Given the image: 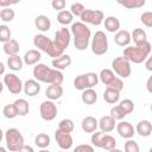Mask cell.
<instances>
[{
    "label": "cell",
    "instance_id": "6da1fadb",
    "mask_svg": "<svg viewBox=\"0 0 152 152\" xmlns=\"http://www.w3.org/2000/svg\"><path fill=\"white\" fill-rule=\"evenodd\" d=\"M72 39H74V46L78 51H84L89 46L90 38H91V31L87 26V24L82 21H76L71 24L70 28Z\"/></svg>",
    "mask_w": 152,
    "mask_h": 152
},
{
    "label": "cell",
    "instance_id": "7a4b0ae2",
    "mask_svg": "<svg viewBox=\"0 0 152 152\" xmlns=\"http://www.w3.org/2000/svg\"><path fill=\"white\" fill-rule=\"evenodd\" d=\"M151 43L148 40L144 42L142 44H138L134 46H127L124 50V57L127 58L131 63L134 64H140L145 62V59L150 56L151 53Z\"/></svg>",
    "mask_w": 152,
    "mask_h": 152
},
{
    "label": "cell",
    "instance_id": "3957f363",
    "mask_svg": "<svg viewBox=\"0 0 152 152\" xmlns=\"http://www.w3.org/2000/svg\"><path fill=\"white\" fill-rule=\"evenodd\" d=\"M33 45H34L38 50H40V51L48 53L50 57H53V58H56V57H58V56H61V55L63 53L62 51H59V50L55 46L53 40H51L49 37H46V36L43 34V33L36 34V36L33 37Z\"/></svg>",
    "mask_w": 152,
    "mask_h": 152
},
{
    "label": "cell",
    "instance_id": "277c9868",
    "mask_svg": "<svg viewBox=\"0 0 152 152\" xmlns=\"http://www.w3.org/2000/svg\"><path fill=\"white\" fill-rule=\"evenodd\" d=\"M4 138L6 141V148L10 150L11 152H19L20 147L25 144L23 134L18 128H14V127L8 128L5 132Z\"/></svg>",
    "mask_w": 152,
    "mask_h": 152
},
{
    "label": "cell",
    "instance_id": "5b68a950",
    "mask_svg": "<svg viewBox=\"0 0 152 152\" xmlns=\"http://www.w3.org/2000/svg\"><path fill=\"white\" fill-rule=\"evenodd\" d=\"M90 48L94 55L102 56L108 51L109 44H108V37L103 31H96L93 38H90Z\"/></svg>",
    "mask_w": 152,
    "mask_h": 152
},
{
    "label": "cell",
    "instance_id": "8992f818",
    "mask_svg": "<svg viewBox=\"0 0 152 152\" xmlns=\"http://www.w3.org/2000/svg\"><path fill=\"white\" fill-rule=\"evenodd\" d=\"M99 81H101L108 88H113V89H116L119 91H121L124 89L122 78L116 76L114 74V71L110 69H102L99 74Z\"/></svg>",
    "mask_w": 152,
    "mask_h": 152
},
{
    "label": "cell",
    "instance_id": "52a82bcc",
    "mask_svg": "<svg viewBox=\"0 0 152 152\" xmlns=\"http://www.w3.org/2000/svg\"><path fill=\"white\" fill-rule=\"evenodd\" d=\"M99 83V75L95 72H86L77 75L74 78V87L77 90H84L87 88H94Z\"/></svg>",
    "mask_w": 152,
    "mask_h": 152
},
{
    "label": "cell",
    "instance_id": "ba28073f",
    "mask_svg": "<svg viewBox=\"0 0 152 152\" xmlns=\"http://www.w3.org/2000/svg\"><path fill=\"white\" fill-rule=\"evenodd\" d=\"M112 69L116 76L120 78H127L131 76V62L125 58L124 56H119L113 59L112 62Z\"/></svg>",
    "mask_w": 152,
    "mask_h": 152
},
{
    "label": "cell",
    "instance_id": "9c48e42d",
    "mask_svg": "<svg viewBox=\"0 0 152 152\" xmlns=\"http://www.w3.org/2000/svg\"><path fill=\"white\" fill-rule=\"evenodd\" d=\"M70 42H71V32H70L69 28H66L65 26H63V27H61L59 30L56 31L53 44H55V46L59 51L64 52V50L69 46Z\"/></svg>",
    "mask_w": 152,
    "mask_h": 152
},
{
    "label": "cell",
    "instance_id": "30bf717a",
    "mask_svg": "<svg viewBox=\"0 0 152 152\" xmlns=\"http://www.w3.org/2000/svg\"><path fill=\"white\" fill-rule=\"evenodd\" d=\"M81 21L84 24H90V25H95L99 26L103 23L104 19V14L101 10H84L82 12V14L80 15Z\"/></svg>",
    "mask_w": 152,
    "mask_h": 152
},
{
    "label": "cell",
    "instance_id": "8fae6325",
    "mask_svg": "<svg viewBox=\"0 0 152 152\" xmlns=\"http://www.w3.org/2000/svg\"><path fill=\"white\" fill-rule=\"evenodd\" d=\"M4 84L7 87L8 91L13 95H18L23 91V81L13 72H8L4 76Z\"/></svg>",
    "mask_w": 152,
    "mask_h": 152
},
{
    "label": "cell",
    "instance_id": "7c38bea8",
    "mask_svg": "<svg viewBox=\"0 0 152 152\" xmlns=\"http://www.w3.org/2000/svg\"><path fill=\"white\" fill-rule=\"evenodd\" d=\"M39 114L40 118L45 121H52L57 116V106L52 100L43 101L39 106Z\"/></svg>",
    "mask_w": 152,
    "mask_h": 152
},
{
    "label": "cell",
    "instance_id": "4fadbf2b",
    "mask_svg": "<svg viewBox=\"0 0 152 152\" xmlns=\"http://www.w3.org/2000/svg\"><path fill=\"white\" fill-rule=\"evenodd\" d=\"M55 139H56V142L61 150H70L72 147L74 139L69 132L61 131L57 128L55 132Z\"/></svg>",
    "mask_w": 152,
    "mask_h": 152
},
{
    "label": "cell",
    "instance_id": "5bb4252c",
    "mask_svg": "<svg viewBox=\"0 0 152 152\" xmlns=\"http://www.w3.org/2000/svg\"><path fill=\"white\" fill-rule=\"evenodd\" d=\"M115 128H116V132L118 134L124 138V139H129V138H133V135L135 134V129L133 127V125L128 121H124V120H120V122H118L115 125Z\"/></svg>",
    "mask_w": 152,
    "mask_h": 152
},
{
    "label": "cell",
    "instance_id": "9a60e30c",
    "mask_svg": "<svg viewBox=\"0 0 152 152\" xmlns=\"http://www.w3.org/2000/svg\"><path fill=\"white\" fill-rule=\"evenodd\" d=\"M50 69H51V68H49V66H48L46 64H44V63H37V64H34L33 70H32V74H33L34 80H37V81L40 82V83H45Z\"/></svg>",
    "mask_w": 152,
    "mask_h": 152
},
{
    "label": "cell",
    "instance_id": "2e32d148",
    "mask_svg": "<svg viewBox=\"0 0 152 152\" xmlns=\"http://www.w3.org/2000/svg\"><path fill=\"white\" fill-rule=\"evenodd\" d=\"M23 91L27 96H36L40 91V82L37 80H27L23 84Z\"/></svg>",
    "mask_w": 152,
    "mask_h": 152
},
{
    "label": "cell",
    "instance_id": "e0dca14e",
    "mask_svg": "<svg viewBox=\"0 0 152 152\" xmlns=\"http://www.w3.org/2000/svg\"><path fill=\"white\" fill-rule=\"evenodd\" d=\"M97 124H99V128L104 132V133H109L112 132L114 128H115V125H116V120L114 118H112L110 115H104V116H101L100 120H97Z\"/></svg>",
    "mask_w": 152,
    "mask_h": 152
},
{
    "label": "cell",
    "instance_id": "ac0fdd59",
    "mask_svg": "<svg viewBox=\"0 0 152 152\" xmlns=\"http://www.w3.org/2000/svg\"><path fill=\"white\" fill-rule=\"evenodd\" d=\"M131 40V33L127 30H119L114 34V42L119 46H128Z\"/></svg>",
    "mask_w": 152,
    "mask_h": 152
},
{
    "label": "cell",
    "instance_id": "d6986e66",
    "mask_svg": "<svg viewBox=\"0 0 152 152\" xmlns=\"http://www.w3.org/2000/svg\"><path fill=\"white\" fill-rule=\"evenodd\" d=\"M71 57L69 56V55H65V53H62L61 56H58V57H56V58H53L52 59V66L55 68V69H58V70H64V69H66L68 66H70L71 65Z\"/></svg>",
    "mask_w": 152,
    "mask_h": 152
},
{
    "label": "cell",
    "instance_id": "ffe728a7",
    "mask_svg": "<svg viewBox=\"0 0 152 152\" xmlns=\"http://www.w3.org/2000/svg\"><path fill=\"white\" fill-rule=\"evenodd\" d=\"M45 95L49 100H52V101H56V100L61 99L62 95H63L62 84H50V86H48V88L45 90Z\"/></svg>",
    "mask_w": 152,
    "mask_h": 152
},
{
    "label": "cell",
    "instance_id": "44dd1931",
    "mask_svg": "<svg viewBox=\"0 0 152 152\" xmlns=\"http://www.w3.org/2000/svg\"><path fill=\"white\" fill-rule=\"evenodd\" d=\"M135 133H138L140 137H150L152 133V124L150 120H140L135 126Z\"/></svg>",
    "mask_w": 152,
    "mask_h": 152
},
{
    "label": "cell",
    "instance_id": "7402d4cb",
    "mask_svg": "<svg viewBox=\"0 0 152 152\" xmlns=\"http://www.w3.org/2000/svg\"><path fill=\"white\" fill-rule=\"evenodd\" d=\"M40 58H42L40 51H38L36 49H31V50L25 52V55L23 57V61L26 65H34V64L39 63Z\"/></svg>",
    "mask_w": 152,
    "mask_h": 152
},
{
    "label": "cell",
    "instance_id": "603a6c76",
    "mask_svg": "<svg viewBox=\"0 0 152 152\" xmlns=\"http://www.w3.org/2000/svg\"><path fill=\"white\" fill-rule=\"evenodd\" d=\"M97 119L94 118V116H86L83 118L82 122H81V127H82V131L86 132V133H93L97 129Z\"/></svg>",
    "mask_w": 152,
    "mask_h": 152
},
{
    "label": "cell",
    "instance_id": "cb8c5ba5",
    "mask_svg": "<svg viewBox=\"0 0 152 152\" xmlns=\"http://www.w3.org/2000/svg\"><path fill=\"white\" fill-rule=\"evenodd\" d=\"M34 26L42 32H48L51 28V20L44 14H39L34 19Z\"/></svg>",
    "mask_w": 152,
    "mask_h": 152
},
{
    "label": "cell",
    "instance_id": "d4e9b609",
    "mask_svg": "<svg viewBox=\"0 0 152 152\" xmlns=\"http://www.w3.org/2000/svg\"><path fill=\"white\" fill-rule=\"evenodd\" d=\"M103 100L109 104H115L120 100V91L116 89L106 87V90L103 91Z\"/></svg>",
    "mask_w": 152,
    "mask_h": 152
},
{
    "label": "cell",
    "instance_id": "484cf974",
    "mask_svg": "<svg viewBox=\"0 0 152 152\" xmlns=\"http://www.w3.org/2000/svg\"><path fill=\"white\" fill-rule=\"evenodd\" d=\"M103 21H104V28H106L108 32L115 33L116 31L120 30V20H119L116 17L109 15V17L104 18Z\"/></svg>",
    "mask_w": 152,
    "mask_h": 152
},
{
    "label": "cell",
    "instance_id": "4316f807",
    "mask_svg": "<svg viewBox=\"0 0 152 152\" xmlns=\"http://www.w3.org/2000/svg\"><path fill=\"white\" fill-rule=\"evenodd\" d=\"M81 100L86 104H94L97 101V93L94 90V88H87L82 90Z\"/></svg>",
    "mask_w": 152,
    "mask_h": 152
},
{
    "label": "cell",
    "instance_id": "83f0119b",
    "mask_svg": "<svg viewBox=\"0 0 152 152\" xmlns=\"http://www.w3.org/2000/svg\"><path fill=\"white\" fill-rule=\"evenodd\" d=\"M20 50V46H19V43L15 40V39H10L7 40L6 43H4V52L7 55V56H12V55H18Z\"/></svg>",
    "mask_w": 152,
    "mask_h": 152
},
{
    "label": "cell",
    "instance_id": "f1b7e54d",
    "mask_svg": "<svg viewBox=\"0 0 152 152\" xmlns=\"http://www.w3.org/2000/svg\"><path fill=\"white\" fill-rule=\"evenodd\" d=\"M23 64H24V61L18 55H12V56H8V58H7V66L13 71L21 70Z\"/></svg>",
    "mask_w": 152,
    "mask_h": 152
},
{
    "label": "cell",
    "instance_id": "f546056e",
    "mask_svg": "<svg viewBox=\"0 0 152 152\" xmlns=\"http://www.w3.org/2000/svg\"><path fill=\"white\" fill-rule=\"evenodd\" d=\"M72 20H74V15L71 14V12L69 10L58 11V13H57V21L61 25L66 26L69 24H72Z\"/></svg>",
    "mask_w": 152,
    "mask_h": 152
},
{
    "label": "cell",
    "instance_id": "4dcf8cb0",
    "mask_svg": "<svg viewBox=\"0 0 152 152\" xmlns=\"http://www.w3.org/2000/svg\"><path fill=\"white\" fill-rule=\"evenodd\" d=\"M15 109H17V113L19 116H25L28 114V110H30V106H28V102L25 100V99H18L13 102Z\"/></svg>",
    "mask_w": 152,
    "mask_h": 152
},
{
    "label": "cell",
    "instance_id": "1f68e13d",
    "mask_svg": "<svg viewBox=\"0 0 152 152\" xmlns=\"http://www.w3.org/2000/svg\"><path fill=\"white\" fill-rule=\"evenodd\" d=\"M34 144H36V146H37L38 148L44 150V148H46V147L50 146L51 139H50V137H49L46 133H38V134L34 137Z\"/></svg>",
    "mask_w": 152,
    "mask_h": 152
},
{
    "label": "cell",
    "instance_id": "d6a6232c",
    "mask_svg": "<svg viewBox=\"0 0 152 152\" xmlns=\"http://www.w3.org/2000/svg\"><path fill=\"white\" fill-rule=\"evenodd\" d=\"M131 39H133L134 42V45H138V44H142L144 42L147 40V34L146 32L142 30V28H134L133 32L131 33Z\"/></svg>",
    "mask_w": 152,
    "mask_h": 152
},
{
    "label": "cell",
    "instance_id": "836d02e7",
    "mask_svg": "<svg viewBox=\"0 0 152 152\" xmlns=\"http://www.w3.org/2000/svg\"><path fill=\"white\" fill-rule=\"evenodd\" d=\"M116 2L126 8L134 10V8H141L145 6L146 0H116Z\"/></svg>",
    "mask_w": 152,
    "mask_h": 152
},
{
    "label": "cell",
    "instance_id": "e575fe53",
    "mask_svg": "<svg viewBox=\"0 0 152 152\" xmlns=\"http://www.w3.org/2000/svg\"><path fill=\"white\" fill-rule=\"evenodd\" d=\"M104 137H106V133L102 132V131H99V132H93L91 137H90V141H91V145L94 147H99V148H102V144H103V140H104Z\"/></svg>",
    "mask_w": 152,
    "mask_h": 152
},
{
    "label": "cell",
    "instance_id": "d590c367",
    "mask_svg": "<svg viewBox=\"0 0 152 152\" xmlns=\"http://www.w3.org/2000/svg\"><path fill=\"white\" fill-rule=\"evenodd\" d=\"M14 17H15V12L11 7H4L0 11V19L5 23H11L14 19Z\"/></svg>",
    "mask_w": 152,
    "mask_h": 152
},
{
    "label": "cell",
    "instance_id": "8d00e7d4",
    "mask_svg": "<svg viewBox=\"0 0 152 152\" xmlns=\"http://www.w3.org/2000/svg\"><path fill=\"white\" fill-rule=\"evenodd\" d=\"M115 147H116V140H115V138L112 137L110 134L106 133V137H104V140H103V144H102V148L106 150V151H112Z\"/></svg>",
    "mask_w": 152,
    "mask_h": 152
},
{
    "label": "cell",
    "instance_id": "74e56055",
    "mask_svg": "<svg viewBox=\"0 0 152 152\" xmlns=\"http://www.w3.org/2000/svg\"><path fill=\"white\" fill-rule=\"evenodd\" d=\"M74 128H75V124L71 119H63L58 124V129H61V131H65V132L71 133L74 131Z\"/></svg>",
    "mask_w": 152,
    "mask_h": 152
},
{
    "label": "cell",
    "instance_id": "f35d334b",
    "mask_svg": "<svg viewBox=\"0 0 152 152\" xmlns=\"http://www.w3.org/2000/svg\"><path fill=\"white\" fill-rule=\"evenodd\" d=\"M2 114L6 119H14L15 116H18V113H17V109L14 107L13 103H10V104H6L4 108H2Z\"/></svg>",
    "mask_w": 152,
    "mask_h": 152
},
{
    "label": "cell",
    "instance_id": "ab89813d",
    "mask_svg": "<svg viewBox=\"0 0 152 152\" xmlns=\"http://www.w3.org/2000/svg\"><path fill=\"white\" fill-rule=\"evenodd\" d=\"M119 106L122 108V110L126 113V115L131 114L134 110V102L132 100H129V99H125V100L120 101Z\"/></svg>",
    "mask_w": 152,
    "mask_h": 152
},
{
    "label": "cell",
    "instance_id": "60d3db41",
    "mask_svg": "<svg viewBox=\"0 0 152 152\" xmlns=\"http://www.w3.org/2000/svg\"><path fill=\"white\" fill-rule=\"evenodd\" d=\"M12 37V32L7 25H0V42L6 43Z\"/></svg>",
    "mask_w": 152,
    "mask_h": 152
},
{
    "label": "cell",
    "instance_id": "b9f144b4",
    "mask_svg": "<svg viewBox=\"0 0 152 152\" xmlns=\"http://www.w3.org/2000/svg\"><path fill=\"white\" fill-rule=\"evenodd\" d=\"M110 116L114 118L115 120H122L126 116V113L122 110V108L118 104V106H113L110 108Z\"/></svg>",
    "mask_w": 152,
    "mask_h": 152
},
{
    "label": "cell",
    "instance_id": "7bdbcfd3",
    "mask_svg": "<svg viewBox=\"0 0 152 152\" xmlns=\"http://www.w3.org/2000/svg\"><path fill=\"white\" fill-rule=\"evenodd\" d=\"M124 148H125L126 152H139L140 151V147H139L138 142L135 140H133L132 138L127 139V141L125 142Z\"/></svg>",
    "mask_w": 152,
    "mask_h": 152
},
{
    "label": "cell",
    "instance_id": "ee69618b",
    "mask_svg": "<svg viewBox=\"0 0 152 152\" xmlns=\"http://www.w3.org/2000/svg\"><path fill=\"white\" fill-rule=\"evenodd\" d=\"M84 10H86V7H84L81 2H74V4L70 6V10H69V11L71 12V14H72L74 17H80Z\"/></svg>",
    "mask_w": 152,
    "mask_h": 152
},
{
    "label": "cell",
    "instance_id": "f6af8a7d",
    "mask_svg": "<svg viewBox=\"0 0 152 152\" xmlns=\"http://www.w3.org/2000/svg\"><path fill=\"white\" fill-rule=\"evenodd\" d=\"M140 21L146 26V27H152V12L147 11L144 12L140 15Z\"/></svg>",
    "mask_w": 152,
    "mask_h": 152
},
{
    "label": "cell",
    "instance_id": "bcb514c9",
    "mask_svg": "<svg viewBox=\"0 0 152 152\" xmlns=\"http://www.w3.org/2000/svg\"><path fill=\"white\" fill-rule=\"evenodd\" d=\"M66 1L65 0H51V6L56 11H62L65 8Z\"/></svg>",
    "mask_w": 152,
    "mask_h": 152
},
{
    "label": "cell",
    "instance_id": "7dc6e473",
    "mask_svg": "<svg viewBox=\"0 0 152 152\" xmlns=\"http://www.w3.org/2000/svg\"><path fill=\"white\" fill-rule=\"evenodd\" d=\"M93 152L94 151V146L93 145H88V144H81L78 146L75 147V152Z\"/></svg>",
    "mask_w": 152,
    "mask_h": 152
},
{
    "label": "cell",
    "instance_id": "c3c4849f",
    "mask_svg": "<svg viewBox=\"0 0 152 152\" xmlns=\"http://www.w3.org/2000/svg\"><path fill=\"white\" fill-rule=\"evenodd\" d=\"M12 5V1L11 0H0V6L4 8V7H10Z\"/></svg>",
    "mask_w": 152,
    "mask_h": 152
},
{
    "label": "cell",
    "instance_id": "681fc988",
    "mask_svg": "<svg viewBox=\"0 0 152 152\" xmlns=\"http://www.w3.org/2000/svg\"><path fill=\"white\" fill-rule=\"evenodd\" d=\"M145 61H146V69H147L148 71H151V70H152V66H151V65H152V59H151V57L148 56Z\"/></svg>",
    "mask_w": 152,
    "mask_h": 152
},
{
    "label": "cell",
    "instance_id": "f907efd6",
    "mask_svg": "<svg viewBox=\"0 0 152 152\" xmlns=\"http://www.w3.org/2000/svg\"><path fill=\"white\" fill-rule=\"evenodd\" d=\"M21 151H27V152H33V148L31 147V146H27V145H23L21 147H20V150H19V152H21Z\"/></svg>",
    "mask_w": 152,
    "mask_h": 152
},
{
    "label": "cell",
    "instance_id": "816d5d0a",
    "mask_svg": "<svg viewBox=\"0 0 152 152\" xmlns=\"http://www.w3.org/2000/svg\"><path fill=\"white\" fill-rule=\"evenodd\" d=\"M5 69H6V66H5V64L0 62V76L5 74Z\"/></svg>",
    "mask_w": 152,
    "mask_h": 152
},
{
    "label": "cell",
    "instance_id": "f5cc1de1",
    "mask_svg": "<svg viewBox=\"0 0 152 152\" xmlns=\"http://www.w3.org/2000/svg\"><path fill=\"white\" fill-rule=\"evenodd\" d=\"M4 87H5L4 82H1V81H0V94H1V93H2V90H4Z\"/></svg>",
    "mask_w": 152,
    "mask_h": 152
},
{
    "label": "cell",
    "instance_id": "db71d44e",
    "mask_svg": "<svg viewBox=\"0 0 152 152\" xmlns=\"http://www.w3.org/2000/svg\"><path fill=\"white\" fill-rule=\"evenodd\" d=\"M150 82H151V78H148V80H147V90H148V91H151V88H150Z\"/></svg>",
    "mask_w": 152,
    "mask_h": 152
},
{
    "label": "cell",
    "instance_id": "11a10c76",
    "mask_svg": "<svg viewBox=\"0 0 152 152\" xmlns=\"http://www.w3.org/2000/svg\"><path fill=\"white\" fill-rule=\"evenodd\" d=\"M12 1V5H17V4H19L21 0H11Z\"/></svg>",
    "mask_w": 152,
    "mask_h": 152
},
{
    "label": "cell",
    "instance_id": "9f6ffc18",
    "mask_svg": "<svg viewBox=\"0 0 152 152\" xmlns=\"http://www.w3.org/2000/svg\"><path fill=\"white\" fill-rule=\"evenodd\" d=\"M2 138H4V132H2V131H1V128H0V142H1Z\"/></svg>",
    "mask_w": 152,
    "mask_h": 152
},
{
    "label": "cell",
    "instance_id": "6f0895ef",
    "mask_svg": "<svg viewBox=\"0 0 152 152\" xmlns=\"http://www.w3.org/2000/svg\"><path fill=\"white\" fill-rule=\"evenodd\" d=\"M6 150H7V148H5V147H0V151H1V152H5Z\"/></svg>",
    "mask_w": 152,
    "mask_h": 152
},
{
    "label": "cell",
    "instance_id": "680465c9",
    "mask_svg": "<svg viewBox=\"0 0 152 152\" xmlns=\"http://www.w3.org/2000/svg\"><path fill=\"white\" fill-rule=\"evenodd\" d=\"M46 1H51V0H46Z\"/></svg>",
    "mask_w": 152,
    "mask_h": 152
}]
</instances>
